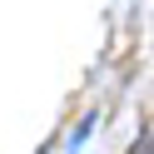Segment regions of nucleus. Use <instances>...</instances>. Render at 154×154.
Returning a JSON list of instances; mask_svg holds the SVG:
<instances>
[{
	"instance_id": "1",
	"label": "nucleus",
	"mask_w": 154,
	"mask_h": 154,
	"mask_svg": "<svg viewBox=\"0 0 154 154\" xmlns=\"http://www.w3.org/2000/svg\"><path fill=\"white\" fill-rule=\"evenodd\" d=\"M134 154H149V134H144V139H139V144H134Z\"/></svg>"
}]
</instances>
